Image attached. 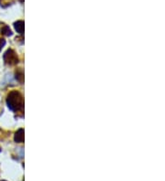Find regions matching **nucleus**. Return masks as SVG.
Masks as SVG:
<instances>
[{"instance_id":"obj_5","label":"nucleus","mask_w":165,"mask_h":181,"mask_svg":"<svg viewBox=\"0 0 165 181\" xmlns=\"http://www.w3.org/2000/svg\"><path fill=\"white\" fill-rule=\"evenodd\" d=\"M1 32H2V34H4V35H6V36H11V35H12V32H11V30H10V29H9L8 26H4V27H2Z\"/></svg>"},{"instance_id":"obj_6","label":"nucleus","mask_w":165,"mask_h":181,"mask_svg":"<svg viewBox=\"0 0 165 181\" xmlns=\"http://www.w3.org/2000/svg\"><path fill=\"white\" fill-rule=\"evenodd\" d=\"M16 79L18 80V82H20V83L22 82V79H23V73H22V71H20V74H18L17 71L16 72Z\"/></svg>"},{"instance_id":"obj_8","label":"nucleus","mask_w":165,"mask_h":181,"mask_svg":"<svg viewBox=\"0 0 165 181\" xmlns=\"http://www.w3.org/2000/svg\"><path fill=\"white\" fill-rule=\"evenodd\" d=\"M3 181H5V180H3Z\"/></svg>"},{"instance_id":"obj_2","label":"nucleus","mask_w":165,"mask_h":181,"mask_svg":"<svg viewBox=\"0 0 165 181\" xmlns=\"http://www.w3.org/2000/svg\"><path fill=\"white\" fill-rule=\"evenodd\" d=\"M3 59L5 60V62L9 65H14V64L17 63V60H18L16 53L12 50H8L6 51V53L4 54Z\"/></svg>"},{"instance_id":"obj_4","label":"nucleus","mask_w":165,"mask_h":181,"mask_svg":"<svg viewBox=\"0 0 165 181\" xmlns=\"http://www.w3.org/2000/svg\"><path fill=\"white\" fill-rule=\"evenodd\" d=\"M15 29H16V30L18 32V33H23V31H24V22L23 21H21V20H19V21H17L16 23H15Z\"/></svg>"},{"instance_id":"obj_7","label":"nucleus","mask_w":165,"mask_h":181,"mask_svg":"<svg viewBox=\"0 0 165 181\" xmlns=\"http://www.w3.org/2000/svg\"><path fill=\"white\" fill-rule=\"evenodd\" d=\"M6 44V41H5V39L4 38H1L0 39V50H2V48L4 47V45Z\"/></svg>"},{"instance_id":"obj_3","label":"nucleus","mask_w":165,"mask_h":181,"mask_svg":"<svg viewBox=\"0 0 165 181\" xmlns=\"http://www.w3.org/2000/svg\"><path fill=\"white\" fill-rule=\"evenodd\" d=\"M24 140V131L23 129H19L15 134V141L17 143H21Z\"/></svg>"},{"instance_id":"obj_1","label":"nucleus","mask_w":165,"mask_h":181,"mask_svg":"<svg viewBox=\"0 0 165 181\" xmlns=\"http://www.w3.org/2000/svg\"><path fill=\"white\" fill-rule=\"evenodd\" d=\"M7 104L10 110L17 112L19 110H22L24 102H23V97L18 92L12 91L9 92L8 99H7Z\"/></svg>"}]
</instances>
